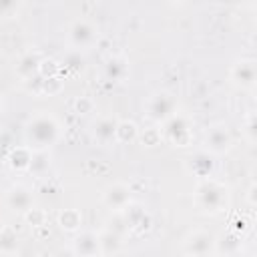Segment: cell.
Here are the masks:
<instances>
[{"mask_svg":"<svg viewBox=\"0 0 257 257\" xmlns=\"http://www.w3.org/2000/svg\"><path fill=\"white\" fill-rule=\"evenodd\" d=\"M60 137V124L54 114L38 110L24 124V141L30 151H48Z\"/></svg>","mask_w":257,"mask_h":257,"instance_id":"1","label":"cell"},{"mask_svg":"<svg viewBox=\"0 0 257 257\" xmlns=\"http://www.w3.org/2000/svg\"><path fill=\"white\" fill-rule=\"evenodd\" d=\"M227 199H229L227 187L217 179L211 177L201 179L195 187V203L203 213H211V215L221 213L227 207Z\"/></svg>","mask_w":257,"mask_h":257,"instance_id":"2","label":"cell"},{"mask_svg":"<svg viewBox=\"0 0 257 257\" xmlns=\"http://www.w3.org/2000/svg\"><path fill=\"white\" fill-rule=\"evenodd\" d=\"M177 108H179V100L173 92L169 90H157L153 92L149 98H147V104H145V110H147V116L155 122H167L171 116L177 114Z\"/></svg>","mask_w":257,"mask_h":257,"instance_id":"3","label":"cell"},{"mask_svg":"<svg viewBox=\"0 0 257 257\" xmlns=\"http://www.w3.org/2000/svg\"><path fill=\"white\" fill-rule=\"evenodd\" d=\"M66 38H68L70 46L76 48V50L90 48L98 40V28H96V24L92 20H88L84 16H78V18H72L68 22Z\"/></svg>","mask_w":257,"mask_h":257,"instance_id":"4","label":"cell"},{"mask_svg":"<svg viewBox=\"0 0 257 257\" xmlns=\"http://www.w3.org/2000/svg\"><path fill=\"white\" fill-rule=\"evenodd\" d=\"M183 251L187 257H211L215 253V237L209 231L197 229L183 239Z\"/></svg>","mask_w":257,"mask_h":257,"instance_id":"5","label":"cell"},{"mask_svg":"<svg viewBox=\"0 0 257 257\" xmlns=\"http://www.w3.org/2000/svg\"><path fill=\"white\" fill-rule=\"evenodd\" d=\"M233 135L225 122H215L205 133V151L209 155H223L231 149Z\"/></svg>","mask_w":257,"mask_h":257,"instance_id":"6","label":"cell"},{"mask_svg":"<svg viewBox=\"0 0 257 257\" xmlns=\"http://www.w3.org/2000/svg\"><path fill=\"white\" fill-rule=\"evenodd\" d=\"M163 135L173 145H179V147L189 145V141H191V122H189V118L177 112L167 122H163Z\"/></svg>","mask_w":257,"mask_h":257,"instance_id":"7","label":"cell"},{"mask_svg":"<svg viewBox=\"0 0 257 257\" xmlns=\"http://www.w3.org/2000/svg\"><path fill=\"white\" fill-rule=\"evenodd\" d=\"M229 78H231L233 84H237L241 88H253L255 80H257V62H255V58H239L231 66Z\"/></svg>","mask_w":257,"mask_h":257,"instance_id":"8","label":"cell"},{"mask_svg":"<svg viewBox=\"0 0 257 257\" xmlns=\"http://www.w3.org/2000/svg\"><path fill=\"white\" fill-rule=\"evenodd\" d=\"M102 203L110 209V211H124L131 203V187L126 183H110L104 191H102Z\"/></svg>","mask_w":257,"mask_h":257,"instance_id":"9","label":"cell"},{"mask_svg":"<svg viewBox=\"0 0 257 257\" xmlns=\"http://www.w3.org/2000/svg\"><path fill=\"white\" fill-rule=\"evenodd\" d=\"M4 201H6V207H8V209L18 211V213H28V211L34 207L32 189L26 187V185H22V183L12 185V187L6 191Z\"/></svg>","mask_w":257,"mask_h":257,"instance_id":"10","label":"cell"},{"mask_svg":"<svg viewBox=\"0 0 257 257\" xmlns=\"http://www.w3.org/2000/svg\"><path fill=\"white\" fill-rule=\"evenodd\" d=\"M116 126H118V118H114L110 114L98 116L94 120V124H92V139L100 147H106L110 143H116Z\"/></svg>","mask_w":257,"mask_h":257,"instance_id":"11","label":"cell"},{"mask_svg":"<svg viewBox=\"0 0 257 257\" xmlns=\"http://www.w3.org/2000/svg\"><path fill=\"white\" fill-rule=\"evenodd\" d=\"M72 253L74 257H102L98 235L92 231H80L72 241Z\"/></svg>","mask_w":257,"mask_h":257,"instance_id":"12","label":"cell"},{"mask_svg":"<svg viewBox=\"0 0 257 257\" xmlns=\"http://www.w3.org/2000/svg\"><path fill=\"white\" fill-rule=\"evenodd\" d=\"M128 74V62L124 56H110L104 64V76L112 82H120L124 80Z\"/></svg>","mask_w":257,"mask_h":257,"instance_id":"13","label":"cell"},{"mask_svg":"<svg viewBox=\"0 0 257 257\" xmlns=\"http://www.w3.org/2000/svg\"><path fill=\"white\" fill-rule=\"evenodd\" d=\"M40 54L38 52H24L18 62H16V72L22 76V78H30L34 74H38V68H40Z\"/></svg>","mask_w":257,"mask_h":257,"instance_id":"14","label":"cell"},{"mask_svg":"<svg viewBox=\"0 0 257 257\" xmlns=\"http://www.w3.org/2000/svg\"><path fill=\"white\" fill-rule=\"evenodd\" d=\"M241 249V235L237 231H227L223 233L219 239H215V251L223 253V255H229V253H235Z\"/></svg>","mask_w":257,"mask_h":257,"instance_id":"15","label":"cell"},{"mask_svg":"<svg viewBox=\"0 0 257 257\" xmlns=\"http://www.w3.org/2000/svg\"><path fill=\"white\" fill-rule=\"evenodd\" d=\"M124 225H126V229H137V227H147V223H149V215H147V211L141 207V205H135V203H131L124 211Z\"/></svg>","mask_w":257,"mask_h":257,"instance_id":"16","label":"cell"},{"mask_svg":"<svg viewBox=\"0 0 257 257\" xmlns=\"http://www.w3.org/2000/svg\"><path fill=\"white\" fill-rule=\"evenodd\" d=\"M50 167V157L48 151H30V163H28V173L32 175H44Z\"/></svg>","mask_w":257,"mask_h":257,"instance_id":"17","label":"cell"},{"mask_svg":"<svg viewBox=\"0 0 257 257\" xmlns=\"http://www.w3.org/2000/svg\"><path fill=\"white\" fill-rule=\"evenodd\" d=\"M211 157L213 155H209L207 151L195 155V159H191V171L195 175H199L201 179H207L209 173H211V169H213V159Z\"/></svg>","mask_w":257,"mask_h":257,"instance_id":"18","label":"cell"},{"mask_svg":"<svg viewBox=\"0 0 257 257\" xmlns=\"http://www.w3.org/2000/svg\"><path fill=\"white\" fill-rule=\"evenodd\" d=\"M98 241H100V255L106 257V255H112L120 249V235L114 233V231H104L98 235Z\"/></svg>","mask_w":257,"mask_h":257,"instance_id":"19","label":"cell"},{"mask_svg":"<svg viewBox=\"0 0 257 257\" xmlns=\"http://www.w3.org/2000/svg\"><path fill=\"white\" fill-rule=\"evenodd\" d=\"M84 64H86V58H84V54H82L80 50H76V48L68 50V52L64 54V58H62V68H66L68 72H80V70L84 68Z\"/></svg>","mask_w":257,"mask_h":257,"instance_id":"20","label":"cell"},{"mask_svg":"<svg viewBox=\"0 0 257 257\" xmlns=\"http://www.w3.org/2000/svg\"><path fill=\"white\" fill-rule=\"evenodd\" d=\"M139 135V128L133 120H118L116 126V143H131Z\"/></svg>","mask_w":257,"mask_h":257,"instance_id":"21","label":"cell"},{"mask_svg":"<svg viewBox=\"0 0 257 257\" xmlns=\"http://www.w3.org/2000/svg\"><path fill=\"white\" fill-rule=\"evenodd\" d=\"M80 213L76 211V209H64L62 213H60V217H58V223H60V227L62 229H66V231H76L78 227H80Z\"/></svg>","mask_w":257,"mask_h":257,"instance_id":"22","label":"cell"},{"mask_svg":"<svg viewBox=\"0 0 257 257\" xmlns=\"http://www.w3.org/2000/svg\"><path fill=\"white\" fill-rule=\"evenodd\" d=\"M18 247V239H16V233L12 229H0V253H10L14 255Z\"/></svg>","mask_w":257,"mask_h":257,"instance_id":"23","label":"cell"},{"mask_svg":"<svg viewBox=\"0 0 257 257\" xmlns=\"http://www.w3.org/2000/svg\"><path fill=\"white\" fill-rule=\"evenodd\" d=\"M18 8H20V2H14V0H0V16H2V18L12 16L14 12H18Z\"/></svg>","mask_w":257,"mask_h":257,"instance_id":"24","label":"cell"},{"mask_svg":"<svg viewBox=\"0 0 257 257\" xmlns=\"http://www.w3.org/2000/svg\"><path fill=\"white\" fill-rule=\"evenodd\" d=\"M245 135H247V141H249V143H255V114H253V112L247 116V122H245Z\"/></svg>","mask_w":257,"mask_h":257,"instance_id":"25","label":"cell"},{"mask_svg":"<svg viewBox=\"0 0 257 257\" xmlns=\"http://www.w3.org/2000/svg\"><path fill=\"white\" fill-rule=\"evenodd\" d=\"M26 215V219L32 223V225H42V219H44V213L40 211V209H36V207H32L28 213H24Z\"/></svg>","mask_w":257,"mask_h":257,"instance_id":"26","label":"cell"},{"mask_svg":"<svg viewBox=\"0 0 257 257\" xmlns=\"http://www.w3.org/2000/svg\"><path fill=\"white\" fill-rule=\"evenodd\" d=\"M76 108H78V112H88V110L92 108V102H90L88 98L80 96V98L76 100Z\"/></svg>","mask_w":257,"mask_h":257,"instance_id":"27","label":"cell"},{"mask_svg":"<svg viewBox=\"0 0 257 257\" xmlns=\"http://www.w3.org/2000/svg\"><path fill=\"white\" fill-rule=\"evenodd\" d=\"M247 199H249V205H255V183H251V187L247 191Z\"/></svg>","mask_w":257,"mask_h":257,"instance_id":"28","label":"cell"},{"mask_svg":"<svg viewBox=\"0 0 257 257\" xmlns=\"http://www.w3.org/2000/svg\"><path fill=\"white\" fill-rule=\"evenodd\" d=\"M225 257H245V253L239 249V251H235V253H229V255H225Z\"/></svg>","mask_w":257,"mask_h":257,"instance_id":"29","label":"cell"},{"mask_svg":"<svg viewBox=\"0 0 257 257\" xmlns=\"http://www.w3.org/2000/svg\"><path fill=\"white\" fill-rule=\"evenodd\" d=\"M0 257H14V255H10V253H0Z\"/></svg>","mask_w":257,"mask_h":257,"instance_id":"30","label":"cell"},{"mask_svg":"<svg viewBox=\"0 0 257 257\" xmlns=\"http://www.w3.org/2000/svg\"><path fill=\"white\" fill-rule=\"evenodd\" d=\"M0 110H2V100H0Z\"/></svg>","mask_w":257,"mask_h":257,"instance_id":"31","label":"cell"}]
</instances>
